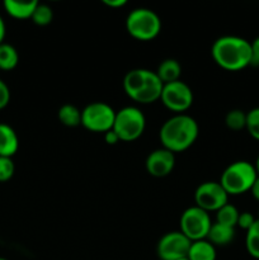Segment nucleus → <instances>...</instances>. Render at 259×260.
I'll use <instances>...</instances> for the list:
<instances>
[{
    "label": "nucleus",
    "instance_id": "f257e3e1",
    "mask_svg": "<svg viewBox=\"0 0 259 260\" xmlns=\"http://www.w3.org/2000/svg\"><path fill=\"white\" fill-rule=\"evenodd\" d=\"M213 61L228 71H240L251 65V46L245 38L223 36L211 47Z\"/></svg>",
    "mask_w": 259,
    "mask_h": 260
},
{
    "label": "nucleus",
    "instance_id": "f03ea898",
    "mask_svg": "<svg viewBox=\"0 0 259 260\" xmlns=\"http://www.w3.org/2000/svg\"><path fill=\"white\" fill-rule=\"evenodd\" d=\"M198 123L188 114H175L167 119L160 128L159 137L163 147L173 154L189 149L198 137Z\"/></svg>",
    "mask_w": 259,
    "mask_h": 260
},
{
    "label": "nucleus",
    "instance_id": "7ed1b4c3",
    "mask_svg": "<svg viewBox=\"0 0 259 260\" xmlns=\"http://www.w3.org/2000/svg\"><path fill=\"white\" fill-rule=\"evenodd\" d=\"M164 84L156 73L147 69L130 70L123 78V90L132 101L140 104L157 102L161 96Z\"/></svg>",
    "mask_w": 259,
    "mask_h": 260
},
{
    "label": "nucleus",
    "instance_id": "20e7f679",
    "mask_svg": "<svg viewBox=\"0 0 259 260\" xmlns=\"http://www.w3.org/2000/svg\"><path fill=\"white\" fill-rule=\"evenodd\" d=\"M258 178L254 164L240 160L229 165L221 174L220 184L229 196H240L250 192Z\"/></svg>",
    "mask_w": 259,
    "mask_h": 260
},
{
    "label": "nucleus",
    "instance_id": "39448f33",
    "mask_svg": "<svg viewBox=\"0 0 259 260\" xmlns=\"http://www.w3.org/2000/svg\"><path fill=\"white\" fill-rule=\"evenodd\" d=\"M126 29L135 40L151 41L159 36L161 30V20L154 10L137 8L127 15Z\"/></svg>",
    "mask_w": 259,
    "mask_h": 260
},
{
    "label": "nucleus",
    "instance_id": "423d86ee",
    "mask_svg": "<svg viewBox=\"0 0 259 260\" xmlns=\"http://www.w3.org/2000/svg\"><path fill=\"white\" fill-rule=\"evenodd\" d=\"M146 127L144 113L136 107H124L116 112L113 131L118 136L119 141L131 142L141 137Z\"/></svg>",
    "mask_w": 259,
    "mask_h": 260
},
{
    "label": "nucleus",
    "instance_id": "0eeeda50",
    "mask_svg": "<svg viewBox=\"0 0 259 260\" xmlns=\"http://www.w3.org/2000/svg\"><path fill=\"white\" fill-rule=\"evenodd\" d=\"M116 111L104 102H94L81 111V124L90 132H106L113 128Z\"/></svg>",
    "mask_w": 259,
    "mask_h": 260
},
{
    "label": "nucleus",
    "instance_id": "6e6552de",
    "mask_svg": "<svg viewBox=\"0 0 259 260\" xmlns=\"http://www.w3.org/2000/svg\"><path fill=\"white\" fill-rule=\"evenodd\" d=\"M211 225L210 213L201 210L197 206L187 208L180 216V233L190 241L205 240L208 235Z\"/></svg>",
    "mask_w": 259,
    "mask_h": 260
},
{
    "label": "nucleus",
    "instance_id": "1a4fd4ad",
    "mask_svg": "<svg viewBox=\"0 0 259 260\" xmlns=\"http://www.w3.org/2000/svg\"><path fill=\"white\" fill-rule=\"evenodd\" d=\"M160 101L169 111L183 114L193 103V91L184 81L178 80L164 84Z\"/></svg>",
    "mask_w": 259,
    "mask_h": 260
},
{
    "label": "nucleus",
    "instance_id": "9d476101",
    "mask_svg": "<svg viewBox=\"0 0 259 260\" xmlns=\"http://www.w3.org/2000/svg\"><path fill=\"white\" fill-rule=\"evenodd\" d=\"M195 202L197 207L206 212H216L229 203V194L220 182H205L196 189Z\"/></svg>",
    "mask_w": 259,
    "mask_h": 260
},
{
    "label": "nucleus",
    "instance_id": "9b49d317",
    "mask_svg": "<svg viewBox=\"0 0 259 260\" xmlns=\"http://www.w3.org/2000/svg\"><path fill=\"white\" fill-rule=\"evenodd\" d=\"M192 241L180 231H172L161 236L156 245V254L160 260H179L185 258Z\"/></svg>",
    "mask_w": 259,
    "mask_h": 260
},
{
    "label": "nucleus",
    "instance_id": "f8f14e48",
    "mask_svg": "<svg viewBox=\"0 0 259 260\" xmlns=\"http://www.w3.org/2000/svg\"><path fill=\"white\" fill-rule=\"evenodd\" d=\"M174 154L164 147L150 152L149 156L146 157V162H145L147 173L155 178H164L169 175L174 169Z\"/></svg>",
    "mask_w": 259,
    "mask_h": 260
},
{
    "label": "nucleus",
    "instance_id": "ddd939ff",
    "mask_svg": "<svg viewBox=\"0 0 259 260\" xmlns=\"http://www.w3.org/2000/svg\"><path fill=\"white\" fill-rule=\"evenodd\" d=\"M19 147L17 132L7 123H0V156L13 157Z\"/></svg>",
    "mask_w": 259,
    "mask_h": 260
},
{
    "label": "nucleus",
    "instance_id": "4468645a",
    "mask_svg": "<svg viewBox=\"0 0 259 260\" xmlns=\"http://www.w3.org/2000/svg\"><path fill=\"white\" fill-rule=\"evenodd\" d=\"M235 238V229L221 223H212L206 240L210 241L213 246H226L233 243Z\"/></svg>",
    "mask_w": 259,
    "mask_h": 260
},
{
    "label": "nucleus",
    "instance_id": "2eb2a0df",
    "mask_svg": "<svg viewBox=\"0 0 259 260\" xmlns=\"http://www.w3.org/2000/svg\"><path fill=\"white\" fill-rule=\"evenodd\" d=\"M4 9L8 14L15 19H30L38 2H17V0H5Z\"/></svg>",
    "mask_w": 259,
    "mask_h": 260
},
{
    "label": "nucleus",
    "instance_id": "dca6fc26",
    "mask_svg": "<svg viewBox=\"0 0 259 260\" xmlns=\"http://www.w3.org/2000/svg\"><path fill=\"white\" fill-rule=\"evenodd\" d=\"M155 73L163 84H169L179 80L180 74H182V66L174 58H167L160 62Z\"/></svg>",
    "mask_w": 259,
    "mask_h": 260
},
{
    "label": "nucleus",
    "instance_id": "f3484780",
    "mask_svg": "<svg viewBox=\"0 0 259 260\" xmlns=\"http://www.w3.org/2000/svg\"><path fill=\"white\" fill-rule=\"evenodd\" d=\"M187 258L189 260H216V248L206 239L193 241Z\"/></svg>",
    "mask_w": 259,
    "mask_h": 260
},
{
    "label": "nucleus",
    "instance_id": "a211bd4d",
    "mask_svg": "<svg viewBox=\"0 0 259 260\" xmlns=\"http://www.w3.org/2000/svg\"><path fill=\"white\" fill-rule=\"evenodd\" d=\"M19 55L14 46L3 42L0 45V70L10 71L18 65Z\"/></svg>",
    "mask_w": 259,
    "mask_h": 260
},
{
    "label": "nucleus",
    "instance_id": "6ab92c4d",
    "mask_svg": "<svg viewBox=\"0 0 259 260\" xmlns=\"http://www.w3.org/2000/svg\"><path fill=\"white\" fill-rule=\"evenodd\" d=\"M58 121L66 127H76L81 124V111L73 104H63L58 109Z\"/></svg>",
    "mask_w": 259,
    "mask_h": 260
},
{
    "label": "nucleus",
    "instance_id": "aec40b11",
    "mask_svg": "<svg viewBox=\"0 0 259 260\" xmlns=\"http://www.w3.org/2000/svg\"><path fill=\"white\" fill-rule=\"evenodd\" d=\"M239 213L240 212H239L235 206L230 205V203H226L223 207L216 211V222L235 229L238 226Z\"/></svg>",
    "mask_w": 259,
    "mask_h": 260
},
{
    "label": "nucleus",
    "instance_id": "412c9836",
    "mask_svg": "<svg viewBox=\"0 0 259 260\" xmlns=\"http://www.w3.org/2000/svg\"><path fill=\"white\" fill-rule=\"evenodd\" d=\"M245 248L249 255L254 259L259 260V220L254 222V225L246 231Z\"/></svg>",
    "mask_w": 259,
    "mask_h": 260
},
{
    "label": "nucleus",
    "instance_id": "4be33fe9",
    "mask_svg": "<svg viewBox=\"0 0 259 260\" xmlns=\"http://www.w3.org/2000/svg\"><path fill=\"white\" fill-rule=\"evenodd\" d=\"M225 124L233 131H240L246 127V113L241 109H233L225 117Z\"/></svg>",
    "mask_w": 259,
    "mask_h": 260
},
{
    "label": "nucleus",
    "instance_id": "5701e85b",
    "mask_svg": "<svg viewBox=\"0 0 259 260\" xmlns=\"http://www.w3.org/2000/svg\"><path fill=\"white\" fill-rule=\"evenodd\" d=\"M30 19H32V22L35 23V24L41 25V27H43V25H48L53 19V12L52 9H51V7H48V5L46 4H40V3H38V5L36 7Z\"/></svg>",
    "mask_w": 259,
    "mask_h": 260
},
{
    "label": "nucleus",
    "instance_id": "b1692460",
    "mask_svg": "<svg viewBox=\"0 0 259 260\" xmlns=\"http://www.w3.org/2000/svg\"><path fill=\"white\" fill-rule=\"evenodd\" d=\"M246 129L253 139L259 141V107L250 109L246 113Z\"/></svg>",
    "mask_w": 259,
    "mask_h": 260
},
{
    "label": "nucleus",
    "instance_id": "393cba45",
    "mask_svg": "<svg viewBox=\"0 0 259 260\" xmlns=\"http://www.w3.org/2000/svg\"><path fill=\"white\" fill-rule=\"evenodd\" d=\"M15 172V165L12 157L0 156V183L8 182L13 178Z\"/></svg>",
    "mask_w": 259,
    "mask_h": 260
},
{
    "label": "nucleus",
    "instance_id": "a878e982",
    "mask_svg": "<svg viewBox=\"0 0 259 260\" xmlns=\"http://www.w3.org/2000/svg\"><path fill=\"white\" fill-rule=\"evenodd\" d=\"M256 221V218L254 217V215H251L250 212H240L239 213L238 218V226L243 230L248 231L251 226L254 225V222Z\"/></svg>",
    "mask_w": 259,
    "mask_h": 260
},
{
    "label": "nucleus",
    "instance_id": "bb28decb",
    "mask_svg": "<svg viewBox=\"0 0 259 260\" xmlns=\"http://www.w3.org/2000/svg\"><path fill=\"white\" fill-rule=\"evenodd\" d=\"M10 102L9 86L0 79V109H4Z\"/></svg>",
    "mask_w": 259,
    "mask_h": 260
},
{
    "label": "nucleus",
    "instance_id": "cd10ccee",
    "mask_svg": "<svg viewBox=\"0 0 259 260\" xmlns=\"http://www.w3.org/2000/svg\"><path fill=\"white\" fill-rule=\"evenodd\" d=\"M251 46V65L259 66V37H256L253 42H250Z\"/></svg>",
    "mask_w": 259,
    "mask_h": 260
},
{
    "label": "nucleus",
    "instance_id": "c85d7f7f",
    "mask_svg": "<svg viewBox=\"0 0 259 260\" xmlns=\"http://www.w3.org/2000/svg\"><path fill=\"white\" fill-rule=\"evenodd\" d=\"M104 140H106V142L108 145H116L117 142H119L118 136H117V134L113 131V129H111V131L104 134Z\"/></svg>",
    "mask_w": 259,
    "mask_h": 260
},
{
    "label": "nucleus",
    "instance_id": "c756f323",
    "mask_svg": "<svg viewBox=\"0 0 259 260\" xmlns=\"http://www.w3.org/2000/svg\"><path fill=\"white\" fill-rule=\"evenodd\" d=\"M104 4L109 8H121L126 5V0H103Z\"/></svg>",
    "mask_w": 259,
    "mask_h": 260
},
{
    "label": "nucleus",
    "instance_id": "7c9ffc66",
    "mask_svg": "<svg viewBox=\"0 0 259 260\" xmlns=\"http://www.w3.org/2000/svg\"><path fill=\"white\" fill-rule=\"evenodd\" d=\"M250 193H251V196L254 197V200H256L259 202V175H258V178L255 179V182H254L253 187H251Z\"/></svg>",
    "mask_w": 259,
    "mask_h": 260
},
{
    "label": "nucleus",
    "instance_id": "2f4dec72",
    "mask_svg": "<svg viewBox=\"0 0 259 260\" xmlns=\"http://www.w3.org/2000/svg\"><path fill=\"white\" fill-rule=\"evenodd\" d=\"M5 33H7V28H5L4 19H3L2 15H0V45H2V43L4 42Z\"/></svg>",
    "mask_w": 259,
    "mask_h": 260
},
{
    "label": "nucleus",
    "instance_id": "473e14b6",
    "mask_svg": "<svg viewBox=\"0 0 259 260\" xmlns=\"http://www.w3.org/2000/svg\"><path fill=\"white\" fill-rule=\"evenodd\" d=\"M254 167H255L256 174L259 175V155H258V157H256V160H255V164H254Z\"/></svg>",
    "mask_w": 259,
    "mask_h": 260
},
{
    "label": "nucleus",
    "instance_id": "72a5a7b5",
    "mask_svg": "<svg viewBox=\"0 0 259 260\" xmlns=\"http://www.w3.org/2000/svg\"><path fill=\"white\" fill-rule=\"evenodd\" d=\"M179 260H189V259H188L187 256H185V258H182V259H179Z\"/></svg>",
    "mask_w": 259,
    "mask_h": 260
},
{
    "label": "nucleus",
    "instance_id": "f704fd0d",
    "mask_svg": "<svg viewBox=\"0 0 259 260\" xmlns=\"http://www.w3.org/2000/svg\"><path fill=\"white\" fill-rule=\"evenodd\" d=\"M0 260H8V259H5V258H0Z\"/></svg>",
    "mask_w": 259,
    "mask_h": 260
},
{
    "label": "nucleus",
    "instance_id": "c9c22d12",
    "mask_svg": "<svg viewBox=\"0 0 259 260\" xmlns=\"http://www.w3.org/2000/svg\"><path fill=\"white\" fill-rule=\"evenodd\" d=\"M258 220H259V210H258Z\"/></svg>",
    "mask_w": 259,
    "mask_h": 260
}]
</instances>
